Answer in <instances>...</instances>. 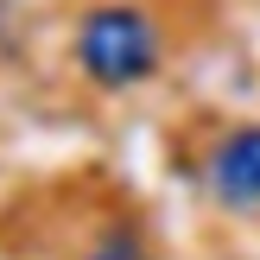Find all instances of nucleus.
<instances>
[{"label":"nucleus","instance_id":"obj_3","mask_svg":"<svg viewBox=\"0 0 260 260\" xmlns=\"http://www.w3.org/2000/svg\"><path fill=\"white\" fill-rule=\"evenodd\" d=\"M89 260H146V254H140V241H134V235H108Z\"/></svg>","mask_w":260,"mask_h":260},{"label":"nucleus","instance_id":"obj_1","mask_svg":"<svg viewBox=\"0 0 260 260\" xmlns=\"http://www.w3.org/2000/svg\"><path fill=\"white\" fill-rule=\"evenodd\" d=\"M76 57H83V70L95 76V83L127 89V83H140V76H152V63H159V32H152V19L134 13V7H95L83 19V32H76Z\"/></svg>","mask_w":260,"mask_h":260},{"label":"nucleus","instance_id":"obj_2","mask_svg":"<svg viewBox=\"0 0 260 260\" xmlns=\"http://www.w3.org/2000/svg\"><path fill=\"white\" fill-rule=\"evenodd\" d=\"M210 190L222 203H235V210H254L260 203V127H241V134H229L222 146H216Z\"/></svg>","mask_w":260,"mask_h":260}]
</instances>
